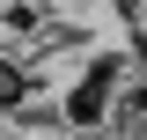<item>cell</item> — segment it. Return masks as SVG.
I'll return each mask as SVG.
<instances>
[{
	"instance_id": "obj_1",
	"label": "cell",
	"mask_w": 147,
	"mask_h": 140,
	"mask_svg": "<svg viewBox=\"0 0 147 140\" xmlns=\"http://www.w3.org/2000/svg\"><path fill=\"white\" fill-rule=\"evenodd\" d=\"M44 7H74V0H44Z\"/></svg>"
}]
</instances>
